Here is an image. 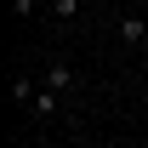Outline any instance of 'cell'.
I'll list each match as a JSON object with an SVG mask.
<instances>
[{
  "instance_id": "obj_1",
  "label": "cell",
  "mask_w": 148,
  "mask_h": 148,
  "mask_svg": "<svg viewBox=\"0 0 148 148\" xmlns=\"http://www.w3.org/2000/svg\"><path fill=\"white\" fill-rule=\"evenodd\" d=\"M114 29H120V40H125L131 51H137V46H148V17H137V12H125Z\"/></svg>"
},
{
  "instance_id": "obj_2",
  "label": "cell",
  "mask_w": 148,
  "mask_h": 148,
  "mask_svg": "<svg viewBox=\"0 0 148 148\" xmlns=\"http://www.w3.org/2000/svg\"><path fill=\"white\" fill-rule=\"evenodd\" d=\"M40 86H46V91H57V97H63V91H69V86H74V69H69V63H63V57H57L51 69L40 74Z\"/></svg>"
},
{
  "instance_id": "obj_3",
  "label": "cell",
  "mask_w": 148,
  "mask_h": 148,
  "mask_svg": "<svg viewBox=\"0 0 148 148\" xmlns=\"http://www.w3.org/2000/svg\"><path fill=\"white\" fill-rule=\"evenodd\" d=\"M29 108H34L40 120H46V114H57V91H46V86H40V91H34V103H29Z\"/></svg>"
},
{
  "instance_id": "obj_4",
  "label": "cell",
  "mask_w": 148,
  "mask_h": 148,
  "mask_svg": "<svg viewBox=\"0 0 148 148\" xmlns=\"http://www.w3.org/2000/svg\"><path fill=\"white\" fill-rule=\"evenodd\" d=\"M12 97H17V103H34V80L17 74V80H12Z\"/></svg>"
},
{
  "instance_id": "obj_5",
  "label": "cell",
  "mask_w": 148,
  "mask_h": 148,
  "mask_svg": "<svg viewBox=\"0 0 148 148\" xmlns=\"http://www.w3.org/2000/svg\"><path fill=\"white\" fill-rule=\"evenodd\" d=\"M51 12H57V23H74V17H80V0H57Z\"/></svg>"
}]
</instances>
